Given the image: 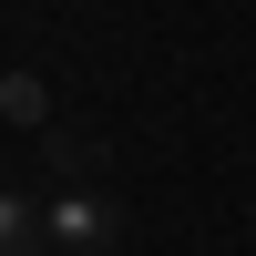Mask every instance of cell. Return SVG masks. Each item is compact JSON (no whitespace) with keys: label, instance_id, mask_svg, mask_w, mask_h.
Returning <instances> with one entry per match:
<instances>
[{"label":"cell","instance_id":"3957f363","mask_svg":"<svg viewBox=\"0 0 256 256\" xmlns=\"http://www.w3.org/2000/svg\"><path fill=\"white\" fill-rule=\"evenodd\" d=\"M246 246H256V195H246Z\"/></svg>","mask_w":256,"mask_h":256},{"label":"cell","instance_id":"6da1fadb","mask_svg":"<svg viewBox=\"0 0 256 256\" xmlns=\"http://www.w3.org/2000/svg\"><path fill=\"white\" fill-rule=\"evenodd\" d=\"M113 195H102V184H52V195H41V236H52V256H113Z\"/></svg>","mask_w":256,"mask_h":256},{"label":"cell","instance_id":"7a4b0ae2","mask_svg":"<svg viewBox=\"0 0 256 256\" xmlns=\"http://www.w3.org/2000/svg\"><path fill=\"white\" fill-rule=\"evenodd\" d=\"M10 123H20V134H41V123H52V92H41L31 72H10Z\"/></svg>","mask_w":256,"mask_h":256},{"label":"cell","instance_id":"277c9868","mask_svg":"<svg viewBox=\"0 0 256 256\" xmlns=\"http://www.w3.org/2000/svg\"><path fill=\"white\" fill-rule=\"evenodd\" d=\"M52 10H92V0H52Z\"/></svg>","mask_w":256,"mask_h":256}]
</instances>
